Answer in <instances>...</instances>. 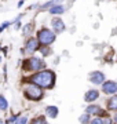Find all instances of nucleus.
I'll return each mask as SVG.
<instances>
[{
	"instance_id": "1",
	"label": "nucleus",
	"mask_w": 117,
	"mask_h": 124,
	"mask_svg": "<svg viewBox=\"0 0 117 124\" xmlns=\"http://www.w3.org/2000/svg\"><path fill=\"white\" fill-rule=\"evenodd\" d=\"M30 81L37 87H45V88H51L54 85L55 81V75L52 70H43L40 73H36L30 77Z\"/></svg>"
},
{
	"instance_id": "2",
	"label": "nucleus",
	"mask_w": 117,
	"mask_h": 124,
	"mask_svg": "<svg viewBox=\"0 0 117 124\" xmlns=\"http://www.w3.org/2000/svg\"><path fill=\"white\" fill-rule=\"evenodd\" d=\"M25 95H26L29 99H35V101H39L43 98V90L40 87H37L35 84H28L25 87Z\"/></svg>"
},
{
	"instance_id": "3",
	"label": "nucleus",
	"mask_w": 117,
	"mask_h": 124,
	"mask_svg": "<svg viewBox=\"0 0 117 124\" xmlns=\"http://www.w3.org/2000/svg\"><path fill=\"white\" fill-rule=\"evenodd\" d=\"M54 40H55V33L48 31V29H43L37 35V41L41 43V44H44V46H50Z\"/></svg>"
},
{
	"instance_id": "4",
	"label": "nucleus",
	"mask_w": 117,
	"mask_h": 124,
	"mask_svg": "<svg viewBox=\"0 0 117 124\" xmlns=\"http://www.w3.org/2000/svg\"><path fill=\"white\" fill-rule=\"evenodd\" d=\"M102 90L103 93L112 95V94H116L117 93V83L116 81H105L102 84Z\"/></svg>"
},
{
	"instance_id": "5",
	"label": "nucleus",
	"mask_w": 117,
	"mask_h": 124,
	"mask_svg": "<svg viewBox=\"0 0 117 124\" xmlns=\"http://www.w3.org/2000/svg\"><path fill=\"white\" fill-rule=\"evenodd\" d=\"M90 81L94 84H103L105 81V75L101 72H92L90 75Z\"/></svg>"
},
{
	"instance_id": "6",
	"label": "nucleus",
	"mask_w": 117,
	"mask_h": 124,
	"mask_svg": "<svg viewBox=\"0 0 117 124\" xmlns=\"http://www.w3.org/2000/svg\"><path fill=\"white\" fill-rule=\"evenodd\" d=\"M28 65H29V69H32V70H39L44 66V62L39 58H30L28 61Z\"/></svg>"
},
{
	"instance_id": "7",
	"label": "nucleus",
	"mask_w": 117,
	"mask_h": 124,
	"mask_svg": "<svg viewBox=\"0 0 117 124\" xmlns=\"http://www.w3.org/2000/svg\"><path fill=\"white\" fill-rule=\"evenodd\" d=\"M37 47H39L37 39H29L26 41V46H25V51L26 53H33L35 50H37Z\"/></svg>"
},
{
	"instance_id": "8",
	"label": "nucleus",
	"mask_w": 117,
	"mask_h": 124,
	"mask_svg": "<svg viewBox=\"0 0 117 124\" xmlns=\"http://www.w3.org/2000/svg\"><path fill=\"white\" fill-rule=\"evenodd\" d=\"M52 26H54L57 33H61V32L65 31V23L62 22L61 18H54V19H52Z\"/></svg>"
},
{
	"instance_id": "9",
	"label": "nucleus",
	"mask_w": 117,
	"mask_h": 124,
	"mask_svg": "<svg viewBox=\"0 0 117 124\" xmlns=\"http://www.w3.org/2000/svg\"><path fill=\"white\" fill-rule=\"evenodd\" d=\"M98 97H99V93L96 90H90V91L86 94L84 99H86L87 102H92V101H95V99H98Z\"/></svg>"
},
{
	"instance_id": "10",
	"label": "nucleus",
	"mask_w": 117,
	"mask_h": 124,
	"mask_svg": "<svg viewBox=\"0 0 117 124\" xmlns=\"http://www.w3.org/2000/svg\"><path fill=\"white\" fill-rule=\"evenodd\" d=\"M102 113L103 112L98 105H91V106L87 108V115H102Z\"/></svg>"
},
{
	"instance_id": "11",
	"label": "nucleus",
	"mask_w": 117,
	"mask_h": 124,
	"mask_svg": "<svg viewBox=\"0 0 117 124\" xmlns=\"http://www.w3.org/2000/svg\"><path fill=\"white\" fill-rule=\"evenodd\" d=\"M45 113L48 115V117L55 119V117L58 116V108L57 106H47L45 108Z\"/></svg>"
},
{
	"instance_id": "12",
	"label": "nucleus",
	"mask_w": 117,
	"mask_h": 124,
	"mask_svg": "<svg viewBox=\"0 0 117 124\" xmlns=\"http://www.w3.org/2000/svg\"><path fill=\"white\" fill-rule=\"evenodd\" d=\"M65 8H63L62 6H54V7H51L50 8V13L51 14H63Z\"/></svg>"
},
{
	"instance_id": "13",
	"label": "nucleus",
	"mask_w": 117,
	"mask_h": 124,
	"mask_svg": "<svg viewBox=\"0 0 117 124\" xmlns=\"http://www.w3.org/2000/svg\"><path fill=\"white\" fill-rule=\"evenodd\" d=\"M109 109H112V110H117V95L112 97V99L109 101Z\"/></svg>"
},
{
	"instance_id": "14",
	"label": "nucleus",
	"mask_w": 117,
	"mask_h": 124,
	"mask_svg": "<svg viewBox=\"0 0 117 124\" xmlns=\"http://www.w3.org/2000/svg\"><path fill=\"white\" fill-rule=\"evenodd\" d=\"M7 106H8L7 99H6L3 95H0V109H1V110H6V109H7Z\"/></svg>"
},
{
	"instance_id": "15",
	"label": "nucleus",
	"mask_w": 117,
	"mask_h": 124,
	"mask_svg": "<svg viewBox=\"0 0 117 124\" xmlns=\"http://www.w3.org/2000/svg\"><path fill=\"white\" fill-rule=\"evenodd\" d=\"M32 124H47V121H45V117H37L32 121Z\"/></svg>"
},
{
	"instance_id": "16",
	"label": "nucleus",
	"mask_w": 117,
	"mask_h": 124,
	"mask_svg": "<svg viewBox=\"0 0 117 124\" xmlns=\"http://www.w3.org/2000/svg\"><path fill=\"white\" fill-rule=\"evenodd\" d=\"M90 121V115H87V113H84V115L80 117V123H83V124H86V123H88Z\"/></svg>"
},
{
	"instance_id": "17",
	"label": "nucleus",
	"mask_w": 117,
	"mask_h": 124,
	"mask_svg": "<svg viewBox=\"0 0 117 124\" xmlns=\"http://www.w3.org/2000/svg\"><path fill=\"white\" fill-rule=\"evenodd\" d=\"M30 32H32V23H28V25L23 26V35H29Z\"/></svg>"
},
{
	"instance_id": "18",
	"label": "nucleus",
	"mask_w": 117,
	"mask_h": 124,
	"mask_svg": "<svg viewBox=\"0 0 117 124\" xmlns=\"http://www.w3.org/2000/svg\"><path fill=\"white\" fill-rule=\"evenodd\" d=\"M91 124H103V120H101V119H94L92 121H91Z\"/></svg>"
},
{
	"instance_id": "19",
	"label": "nucleus",
	"mask_w": 117,
	"mask_h": 124,
	"mask_svg": "<svg viewBox=\"0 0 117 124\" xmlns=\"http://www.w3.org/2000/svg\"><path fill=\"white\" fill-rule=\"evenodd\" d=\"M26 121H28V119L26 117H21V119L17 121V124H26Z\"/></svg>"
},
{
	"instance_id": "20",
	"label": "nucleus",
	"mask_w": 117,
	"mask_h": 124,
	"mask_svg": "<svg viewBox=\"0 0 117 124\" xmlns=\"http://www.w3.org/2000/svg\"><path fill=\"white\" fill-rule=\"evenodd\" d=\"M8 25H10V22H4L3 25H0V32H3L4 31V28H7Z\"/></svg>"
},
{
	"instance_id": "21",
	"label": "nucleus",
	"mask_w": 117,
	"mask_h": 124,
	"mask_svg": "<svg viewBox=\"0 0 117 124\" xmlns=\"http://www.w3.org/2000/svg\"><path fill=\"white\" fill-rule=\"evenodd\" d=\"M41 53L44 54V55H48V54H50V50H48V48H45V47H44V48H43V51H41Z\"/></svg>"
},
{
	"instance_id": "22",
	"label": "nucleus",
	"mask_w": 117,
	"mask_h": 124,
	"mask_svg": "<svg viewBox=\"0 0 117 124\" xmlns=\"http://www.w3.org/2000/svg\"><path fill=\"white\" fill-rule=\"evenodd\" d=\"M103 124H112V120H110V119L108 117V119H106V120L103 121Z\"/></svg>"
},
{
	"instance_id": "23",
	"label": "nucleus",
	"mask_w": 117,
	"mask_h": 124,
	"mask_svg": "<svg viewBox=\"0 0 117 124\" xmlns=\"http://www.w3.org/2000/svg\"><path fill=\"white\" fill-rule=\"evenodd\" d=\"M113 121H114V123H117V113L114 115V119H113Z\"/></svg>"
},
{
	"instance_id": "24",
	"label": "nucleus",
	"mask_w": 117,
	"mask_h": 124,
	"mask_svg": "<svg viewBox=\"0 0 117 124\" xmlns=\"http://www.w3.org/2000/svg\"><path fill=\"white\" fill-rule=\"evenodd\" d=\"M0 61H1V57H0Z\"/></svg>"
},
{
	"instance_id": "25",
	"label": "nucleus",
	"mask_w": 117,
	"mask_h": 124,
	"mask_svg": "<svg viewBox=\"0 0 117 124\" xmlns=\"http://www.w3.org/2000/svg\"><path fill=\"white\" fill-rule=\"evenodd\" d=\"M0 124H3V123H1V121H0Z\"/></svg>"
},
{
	"instance_id": "26",
	"label": "nucleus",
	"mask_w": 117,
	"mask_h": 124,
	"mask_svg": "<svg viewBox=\"0 0 117 124\" xmlns=\"http://www.w3.org/2000/svg\"><path fill=\"white\" fill-rule=\"evenodd\" d=\"M0 48H1V47H0Z\"/></svg>"
}]
</instances>
